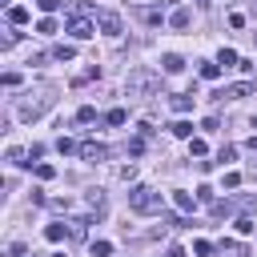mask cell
Wrapping results in <instances>:
<instances>
[{"label":"cell","instance_id":"cell-1","mask_svg":"<svg viewBox=\"0 0 257 257\" xmlns=\"http://www.w3.org/2000/svg\"><path fill=\"white\" fill-rule=\"evenodd\" d=\"M128 209H133V213H141V217L161 213V193H153L149 185H137V189H128Z\"/></svg>","mask_w":257,"mask_h":257},{"label":"cell","instance_id":"cell-2","mask_svg":"<svg viewBox=\"0 0 257 257\" xmlns=\"http://www.w3.org/2000/svg\"><path fill=\"white\" fill-rule=\"evenodd\" d=\"M157 84H161V76H157L153 68H137V72H128V80H124V92H128V96H149Z\"/></svg>","mask_w":257,"mask_h":257},{"label":"cell","instance_id":"cell-3","mask_svg":"<svg viewBox=\"0 0 257 257\" xmlns=\"http://www.w3.org/2000/svg\"><path fill=\"white\" fill-rule=\"evenodd\" d=\"M64 32H68L72 40H88V36L96 32V24H92L88 16H68V20H64Z\"/></svg>","mask_w":257,"mask_h":257},{"label":"cell","instance_id":"cell-4","mask_svg":"<svg viewBox=\"0 0 257 257\" xmlns=\"http://www.w3.org/2000/svg\"><path fill=\"white\" fill-rule=\"evenodd\" d=\"M96 24H100L104 36H120V16H116L112 8H100V12H96Z\"/></svg>","mask_w":257,"mask_h":257},{"label":"cell","instance_id":"cell-5","mask_svg":"<svg viewBox=\"0 0 257 257\" xmlns=\"http://www.w3.org/2000/svg\"><path fill=\"white\" fill-rule=\"evenodd\" d=\"M249 92H253V84H249V80H241V84H225V88H221V92H213V96H217V100H241V96H249Z\"/></svg>","mask_w":257,"mask_h":257},{"label":"cell","instance_id":"cell-6","mask_svg":"<svg viewBox=\"0 0 257 257\" xmlns=\"http://www.w3.org/2000/svg\"><path fill=\"white\" fill-rule=\"evenodd\" d=\"M80 157H84V161H92V165H100V161H108V149H104V145H96V141H84V145H80Z\"/></svg>","mask_w":257,"mask_h":257},{"label":"cell","instance_id":"cell-7","mask_svg":"<svg viewBox=\"0 0 257 257\" xmlns=\"http://www.w3.org/2000/svg\"><path fill=\"white\" fill-rule=\"evenodd\" d=\"M189 24H193V12H189V8H177V12L169 16V28H177V32H185Z\"/></svg>","mask_w":257,"mask_h":257},{"label":"cell","instance_id":"cell-8","mask_svg":"<svg viewBox=\"0 0 257 257\" xmlns=\"http://www.w3.org/2000/svg\"><path fill=\"white\" fill-rule=\"evenodd\" d=\"M173 205H177L181 213H193V209H197V197L185 193V189H177V193H173Z\"/></svg>","mask_w":257,"mask_h":257},{"label":"cell","instance_id":"cell-9","mask_svg":"<svg viewBox=\"0 0 257 257\" xmlns=\"http://www.w3.org/2000/svg\"><path fill=\"white\" fill-rule=\"evenodd\" d=\"M169 104H173V112H189L193 108V92H173Z\"/></svg>","mask_w":257,"mask_h":257},{"label":"cell","instance_id":"cell-10","mask_svg":"<svg viewBox=\"0 0 257 257\" xmlns=\"http://www.w3.org/2000/svg\"><path fill=\"white\" fill-rule=\"evenodd\" d=\"M161 68H165V72H181V68H185V60H181L177 52H165V56H161Z\"/></svg>","mask_w":257,"mask_h":257},{"label":"cell","instance_id":"cell-11","mask_svg":"<svg viewBox=\"0 0 257 257\" xmlns=\"http://www.w3.org/2000/svg\"><path fill=\"white\" fill-rule=\"evenodd\" d=\"M88 213L104 217V193H100V189H92V193H88Z\"/></svg>","mask_w":257,"mask_h":257},{"label":"cell","instance_id":"cell-12","mask_svg":"<svg viewBox=\"0 0 257 257\" xmlns=\"http://www.w3.org/2000/svg\"><path fill=\"white\" fill-rule=\"evenodd\" d=\"M221 257H249V249L237 241H221Z\"/></svg>","mask_w":257,"mask_h":257},{"label":"cell","instance_id":"cell-13","mask_svg":"<svg viewBox=\"0 0 257 257\" xmlns=\"http://www.w3.org/2000/svg\"><path fill=\"white\" fill-rule=\"evenodd\" d=\"M201 76H205V80H217V76H221V64H217V60H201Z\"/></svg>","mask_w":257,"mask_h":257},{"label":"cell","instance_id":"cell-14","mask_svg":"<svg viewBox=\"0 0 257 257\" xmlns=\"http://www.w3.org/2000/svg\"><path fill=\"white\" fill-rule=\"evenodd\" d=\"M64 233H68V225H64V221H56V225H48V229H44V237H48V241H64Z\"/></svg>","mask_w":257,"mask_h":257},{"label":"cell","instance_id":"cell-15","mask_svg":"<svg viewBox=\"0 0 257 257\" xmlns=\"http://www.w3.org/2000/svg\"><path fill=\"white\" fill-rule=\"evenodd\" d=\"M52 56H56V60H76V48H72V44H56Z\"/></svg>","mask_w":257,"mask_h":257},{"label":"cell","instance_id":"cell-16","mask_svg":"<svg viewBox=\"0 0 257 257\" xmlns=\"http://www.w3.org/2000/svg\"><path fill=\"white\" fill-rule=\"evenodd\" d=\"M217 64L233 68V64H241V60H237V52H233V48H221V52H217Z\"/></svg>","mask_w":257,"mask_h":257},{"label":"cell","instance_id":"cell-17","mask_svg":"<svg viewBox=\"0 0 257 257\" xmlns=\"http://www.w3.org/2000/svg\"><path fill=\"white\" fill-rule=\"evenodd\" d=\"M76 120H80V124H92V120H96V108H92V104H80V108H76Z\"/></svg>","mask_w":257,"mask_h":257},{"label":"cell","instance_id":"cell-18","mask_svg":"<svg viewBox=\"0 0 257 257\" xmlns=\"http://www.w3.org/2000/svg\"><path fill=\"white\" fill-rule=\"evenodd\" d=\"M124 120H128L124 108H108V112H104V124H124Z\"/></svg>","mask_w":257,"mask_h":257},{"label":"cell","instance_id":"cell-19","mask_svg":"<svg viewBox=\"0 0 257 257\" xmlns=\"http://www.w3.org/2000/svg\"><path fill=\"white\" fill-rule=\"evenodd\" d=\"M8 20H12V24H28V8H20V4L8 8Z\"/></svg>","mask_w":257,"mask_h":257},{"label":"cell","instance_id":"cell-20","mask_svg":"<svg viewBox=\"0 0 257 257\" xmlns=\"http://www.w3.org/2000/svg\"><path fill=\"white\" fill-rule=\"evenodd\" d=\"M141 16H145V24H165V16H161V8H145Z\"/></svg>","mask_w":257,"mask_h":257},{"label":"cell","instance_id":"cell-21","mask_svg":"<svg viewBox=\"0 0 257 257\" xmlns=\"http://www.w3.org/2000/svg\"><path fill=\"white\" fill-rule=\"evenodd\" d=\"M36 32H40V36H52V32H56V20H52V16H44V20L36 24Z\"/></svg>","mask_w":257,"mask_h":257},{"label":"cell","instance_id":"cell-22","mask_svg":"<svg viewBox=\"0 0 257 257\" xmlns=\"http://www.w3.org/2000/svg\"><path fill=\"white\" fill-rule=\"evenodd\" d=\"M169 133H173V137H193V124H189V120H177Z\"/></svg>","mask_w":257,"mask_h":257},{"label":"cell","instance_id":"cell-23","mask_svg":"<svg viewBox=\"0 0 257 257\" xmlns=\"http://www.w3.org/2000/svg\"><path fill=\"white\" fill-rule=\"evenodd\" d=\"M112 253V241H92V257H108Z\"/></svg>","mask_w":257,"mask_h":257},{"label":"cell","instance_id":"cell-24","mask_svg":"<svg viewBox=\"0 0 257 257\" xmlns=\"http://www.w3.org/2000/svg\"><path fill=\"white\" fill-rule=\"evenodd\" d=\"M193 253H197V257H209V253H213V241H205V237L193 241Z\"/></svg>","mask_w":257,"mask_h":257},{"label":"cell","instance_id":"cell-25","mask_svg":"<svg viewBox=\"0 0 257 257\" xmlns=\"http://www.w3.org/2000/svg\"><path fill=\"white\" fill-rule=\"evenodd\" d=\"M56 149H60V153H64V157H68V153H80V145H72V141H68V137H60V141H56Z\"/></svg>","mask_w":257,"mask_h":257},{"label":"cell","instance_id":"cell-26","mask_svg":"<svg viewBox=\"0 0 257 257\" xmlns=\"http://www.w3.org/2000/svg\"><path fill=\"white\" fill-rule=\"evenodd\" d=\"M141 153H145V137H133L128 141V157H141Z\"/></svg>","mask_w":257,"mask_h":257},{"label":"cell","instance_id":"cell-27","mask_svg":"<svg viewBox=\"0 0 257 257\" xmlns=\"http://www.w3.org/2000/svg\"><path fill=\"white\" fill-rule=\"evenodd\" d=\"M189 153H193V157H205L209 149H205V141H201V137H193V141H189Z\"/></svg>","mask_w":257,"mask_h":257},{"label":"cell","instance_id":"cell-28","mask_svg":"<svg viewBox=\"0 0 257 257\" xmlns=\"http://www.w3.org/2000/svg\"><path fill=\"white\" fill-rule=\"evenodd\" d=\"M233 157H237V149H233V145H221V153H217V161H221V165H229Z\"/></svg>","mask_w":257,"mask_h":257},{"label":"cell","instance_id":"cell-29","mask_svg":"<svg viewBox=\"0 0 257 257\" xmlns=\"http://www.w3.org/2000/svg\"><path fill=\"white\" fill-rule=\"evenodd\" d=\"M253 229H257V225H253V217H237V233H245V237H249Z\"/></svg>","mask_w":257,"mask_h":257},{"label":"cell","instance_id":"cell-30","mask_svg":"<svg viewBox=\"0 0 257 257\" xmlns=\"http://www.w3.org/2000/svg\"><path fill=\"white\" fill-rule=\"evenodd\" d=\"M0 84H4V88H16V84H20V72H4Z\"/></svg>","mask_w":257,"mask_h":257},{"label":"cell","instance_id":"cell-31","mask_svg":"<svg viewBox=\"0 0 257 257\" xmlns=\"http://www.w3.org/2000/svg\"><path fill=\"white\" fill-rule=\"evenodd\" d=\"M36 177H40V181H52L56 169H52V165H36Z\"/></svg>","mask_w":257,"mask_h":257},{"label":"cell","instance_id":"cell-32","mask_svg":"<svg viewBox=\"0 0 257 257\" xmlns=\"http://www.w3.org/2000/svg\"><path fill=\"white\" fill-rule=\"evenodd\" d=\"M225 213H233V205L229 201H213V217H225Z\"/></svg>","mask_w":257,"mask_h":257},{"label":"cell","instance_id":"cell-33","mask_svg":"<svg viewBox=\"0 0 257 257\" xmlns=\"http://www.w3.org/2000/svg\"><path fill=\"white\" fill-rule=\"evenodd\" d=\"M229 28H245V16L241 12H229Z\"/></svg>","mask_w":257,"mask_h":257},{"label":"cell","instance_id":"cell-34","mask_svg":"<svg viewBox=\"0 0 257 257\" xmlns=\"http://www.w3.org/2000/svg\"><path fill=\"white\" fill-rule=\"evenodd\" d=\"M241 185V173H225V189H237Z\"/></svg>","mask_w":257,"mask_h":257},{"label":"cell","instance_id":"cell-35","mask_svg":"<svg viewBox=\"0 0 257 257\" xmlns=\"http://www.w3.org/2000/svg\"><path fill=\"white\" fill-rule=\"evenodd\" d=\"M197 201H209V205H213V189H209V185H201V189H197Z\"/></svg>","mask_w":257,"mask_h":257},{"label":"cell","instance_id":"cell-36","mask_svg":"<svg viewBox=\"0 0 257 257\" xmlns=\"http://www.w3.org/2000/svg\"><path fill=\"white\" fill-rule=\"evenodd\" d=\"M36 4H40V12H56L60 8V0H36Z\"/></svg>","mask_w":257,"mask_h":257},{"label":"cell","instance_id":"cell-37","mask_svg":"<svg viewBox=\"0 0 257 257\" xmlns=\"http://www.w3.org/2000/svg\"><path fill=\"white\" fill-rule=\"evenodd\" d=\"M165 257H189V253H185L181 245H169V249H165Z\"/></svg>","mask_w":257,"mask_h":257},{"label":"cell","instance_id":"cell-38","mask_svg":"<svg viewBox=\"0 0 257 257\" xmlns=\"http://www.w3.org/2000/svg\"><path fill=\"white\" fill-rule=\"evenodd\" d=\"M249 153H257V137H249Z\"/></svg>","mask_w":257,"mask_h":257},{"label":"cell","instance_id":"cell-39","mask_svg":"<svg viewBox=\"0 0 257 257\" xmlns=\"http://www.w3.org/2000/svg\"><path fill=\"white\" fill-rule=\"evenodd\" d=\"M52 257H64V253H52Z\"/></svg>","mask_w":257,"mask_h":257},{"label":"cell","instance_id":"cell-40","mask_svg":"<svg viewBox=\"0 0 257 257\" xmlns=\"http://www.w3.org/2000/svg\"><path fill=\"white\" fill-rule=\"evenodd\" d=\"M253 128H257V116H253Z\"/></svg>","mask_w":257,"mask_h":257},{"label":"cell","instance_id":"cell-41","mask_svg":"<svg viewBox=\"0 0 257 257\" xmlns=\"http://www.w3.org/2000/svg\"><path fill=\"white\" fill-rule=\"evenodd\" d=\"M32 257H36V253H32Z\"/></svg>","mask_w":257,"mask_h":257}]
</instances>
